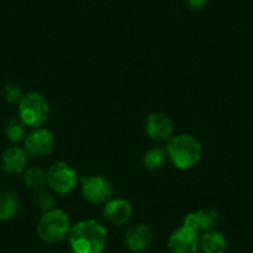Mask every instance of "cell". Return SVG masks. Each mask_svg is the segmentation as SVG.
<instances>
[{"instance_id":"1","label":"cell","mask_w":253,"mask_h":253,"mask_svg":"<svg viewBox=\"0 0 253 253\" xmlns=\"http://www.w3.org/2000/svg\"><path fill=\"white\" fill-rule=\"evenodd\" d=\"M106 241V228L94 220L81 221L70 231V246L74 253H101Z\"/></svg>"},{"instance_id":"2","label":"cell","mask_w":253,"mask_h":253,"mask_svg":"<svg viewBox=\"0 0 253 253\" xmlns=\"http://www.w3.org/2000/svg\"><path fill=\"white\" fill-rule=\"evenodd\" d=\"M168 157L176 168L182 170L195 167L201 158V145L193 135L181 134L172 138L168 144Z\"/></svg>"},{"instance_id":"3","label":"cell","mask_w":253,"mask_h":253,"mask_svg":"<svg viewBox=\"0 0 253 253\" xmlns=\"http://www.w3.org/2000/svg\"><path fill=\"white\" fill-rule=\"evenodd\" d=\"M71 231L70 217L63 210L47 211L38 223V233L46 243H57L66 238Z\"/></svg>"},{"instance_id":"4","label":"cell","mask_w":253,"mask_h":253,"mask_svg":"<svg viewBox=\"0 0 253 253\" xmlns=\"http://www.w3.org/2000/svg\"><path fill=\"white\" fill-rule=\"evenodd\" d=\"M50 106L42 94L38 92H30L21 98L19 103V116L25 126L31 128H39L48 118Z\"/></svg>"},{"instance_id":"5","label":"cell","mask_w":253,"mask_h":253,"mask_svg":"<svg viewBox=\"0 0 253 253\" xmlns=\"http://www.w3.org/2000/svg\"><path fill=\"white\" fill-rule=\"evenodd\" d=\"M46 180L48 186L60 195L69 194L77 184V172L66 163H55L48 169Z\"/></svg>"},{"instance_id":"6","label":"cell","mask_w":253,"mask_h":253,"mask_svg":"<svg viewBox=\"0 0 253 253\" xmlns=\"http://www.w3.org/2000/svg\"><path fill=\"white\" fill-rule=\"evenodd\" d=\"M82 194L87 201L96 205L108 203L113 195V186L101 175L82 179Z\"/></svg>"},{"instance_id":"7","label":"cell","mask_w":253,"mask_h":253,"mask_svg":"<svg viewBox=\"0 0 253 253\" xmlns=\"http://www.w3.org/2000/svg\"><path fill=\"white\" fill-rule=\"evenodd\" d=\"M168 245H169L170 253H198V232L182 225L171 233Z\"/></svg>"},{"instance_id":"8","label":"cell","mask_w":253,"mask_h":253,"mask_svg":"<svg viewBox=\"0 0 253 253\" xmlns=\"http://www.w3.org/2000/svg\"><path fill=\"white\" fill-rule=\"evenodd\" d=\"M55 147V137L47 129H36L25 139V150L31 157L42 158L51 154Z\"/></svg>"},{"instance_id":"9","label":"cell","mask_w":253,"mask_h":253,"mask_svg":"<svg viewBox=\"0 0 253 253\" xmlns=\"http://www.w3.org/2000/svg\"><path fill=\"white\" fill-rule=\"evenodd\" d=\"M220 220V215L213 209H203L185 216L184 226L193 228L196 232L199 231H210L215 227Z\"/></svg>"},{"instance_id":"10","label":"cell","mask_w":253,"mask_h":253,"mask_svg":"<svg viewBox=\"0 0 253 253\" xmlns=\"http://www.w3.org/2000/svg\"><path fill=\"white\" fill-rule=\"evenodd\" d=\"M145 130L154 140H167L172 134V123L164 113H152L145 122Z\"/></svg>"},{"instance_id":"11","label":"cell","mask_w":253,"mask_h":253,"mask_svg":"<svg viewBox=\"0 0 253 253\" xmlns=\"http://www.w3.org/2000/svg\"><path fill=\"white\" fill-rule=\"evenodd\" d=\"M153 240L152 231L145 225H134L126 232L124 242L133 252H142L147 250Z\"/></svg>"},{"instance_id":"12","label":"cell","mask_w":253,"mask_h":253,"mask_svg":"<svg viewBox=\"0 0 253 253\" xmlns=\"http://www.w3.org/2000/svg\"><path fill=\"white\" fill-rule=\"evenodd\" d=\"M103 216L108 222L113 225H124L132 216V205L129 201L123 199L109 200L104 206Z\"/></svg>"},{"instance_id":"13","label":"cell","mask_w":253,"mask_h":253,"mask_svg":"<svg viewBox=\"0 0 253 253\" xmlns=\"http://www.w3.org/2000/svg\"><path fill=\"white\" fill-rule=\"evenodd\" d=\"M28 153L19 147L9 148L1 158V169L8 174H19L24 171L28 163Z\"/></svg>"},{"instance_id":"14","label":"cell","mask_w":253,"mask_h":253,"mask_svg":"<svg viewBox=\"0 0 253 253\" xmlns=\"http://www.w3.org/2000/svg\"><path fill=\"white\" fill-rule=\"evenodd\" d=\"M199 247L204 253H226L227 241L217 231H208L199 238Z\"/></svg>"},{"instance_id":"15","label":"cell","mask_w":253,"mask_h":253,"mask_svg":"<svg viewBox=\"0 0 253 253\" xmlns=\"http://www.w3.org/2000/svg\"><path fill=\"white\" fill-rule=\"evenodd\" d=\"M20 210V201L13 191L0 193V220L8 221L15 217Z\"/></svg>"},{"instance_id":"16","label":"cell","mask_w":253,"mask_h":253,"mask_svg":"<svg viewBox=\"0 0 253 253\" xmlns=\"http://www.w3.org/2000/svg\"><path fill=\"white\" fill-rule=\"evenodd\" d=\"M165 162H167V153H165V150L160 149V148H155V149L149 150L144 155L145 168L152 170V171L162 169Z\"/></svg>"},{"instance_id":"17","label":"cell","mask_w":253,"mask_h":253,"mask_svg":"<svg viewBox=\"0 0 253 253\" xmlns=\"http://www.w3.org/2000/svg\"><path fill=\"white\" fill-rule=\"evenodd\" d=\"M5 134L10 142H20L25 135V124L21 119H11L5 126Z\"/></svg>"},{"instance_id":"18","label":"cell","mask_w":253,"mask_h":253,"mask_svg":"<svg viewBox=\"0 0 253 253\" xmlns=\"http://www.w3.org/2000/svg\"><path fill=\"white\" fill-rule=\"evenodd\" d=\"M46 181V175L40 168H30L24 174V182L30 189L41 187Z\"/></svg>"},{"instance_id":"19","label":"cell","mask_w":253,"mask_h":253,"mask_svg":"<svg viewBox=\"0 0 253 253\" xmlns=\"http://www.w3.org/2000/svg\"><path fill=\"white\" fill-rule=\"evenodd\" d=\"M35 204L40 210L47 212V211L55 210L56 199L52 194L47 193V191H40V193L36 195Z\"/></svg>"},{"instance_id":"20","label":"cell","mask_w":253,"mask_h":253,"mask_svg":"<svg viewBox=\"0 0 253 253\" xmlns=\"http://www.w3.org/2000/svg\"><path fill=\"white\" fill-rule=\"evenodd\" d=\"M3 98L5 99L8 103H15V102H20L21 98H23V92H21V88L15 84H6L4 86L3 92Z\"/></svg>"},{"instance_id":"21","label":"cell","mask_w":253,"mask_h":253,"mask_svg":"<svg viewBox=\"0 0 253 253\" xmlns=\"http://www.w3.org/2000/svg\"><path fill=\"white\" fill-rule=\"evenodd\" d=\"M187 3L193 9H201L206 4V0H187Z\"/></svg>"}]
</instances>
